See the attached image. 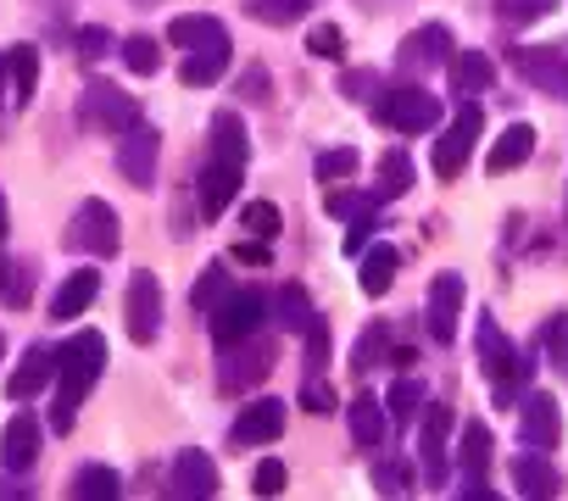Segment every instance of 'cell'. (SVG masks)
Listing matches in <instances>:
<instances>
[{
	"label": "cell",
	"instance_id": "cell-1",
	"mask_svg": "<svg viewBox=\"0 0 568 501\" xmlns=\"http://www.w3.org/2000/svg\"><path fill=\"white\" fill-rule=\"evenodd\" d=\"M101 374H106V335H95V329H84V335H73L62 351H57V407H51V429L57 434H68L73 423H79V407H84V396L101 385Z\"/></svg>",
	"mask_w": 568,
	"mask_h": 501
},
{
	"label": "cell",
	"instance_id": "cell-2",
	"mask_svg": "<svg viewBox=\"0 0 568 501\" xmlns=\"http://www.w3.org/2000/svg\"><path fill=\"white\" fill-rule=\"evenodd\" d=\"M479 362H485V379H490L496 407H507V401H518V396H524L529 368H524L518 346L496 329V318H490V313H479Z\"/></svg>",
	"mask_w": 568,
	"mask_h": 501
},
{
	"label": "cell",
	"instance_id": "cell-3",
	"mask_svg": "<svg viewBox=\"0 0 568 501\" xmlns=\"http://www.w3.org/2000/svg\"><path fill=\"white\" fill-rule=\"evenodd\" d=\"M368 106H374V117H379L385 129H396V134H429V129L440 123V101H435L429 90H418V84L379 90Z\"/></svg>",
	"mask_w": 568,
	"mask_h": 501
},
{
	"label": "cell",
	"instance_id": "cell-4",
	"mask_svg": "<svg viewBox=\"0 0 568 501\" xmlns=\"http://www.w3.org/2000/svg\"><path fill=\"white\" fill-rule=\"evenodd\" d=\"M68 245H73V250H90V257H118V250H123V217L95 195V201H84V206L73 212Z\"/></svg>",
	"mask_w": 568,
	"mask_h": 501
},
{
	"label": "cell",
	"instance_id": "cell-5",
	"mask_svg": "<svg viewBox=\"0 0 568 501\" xmlns=\"http://www.w3.org/2000/svg\"><path fill=\"white\" fill-rule=\"evenodd\" d=\"M452 429H457V412L446 401H424V418H418V462H424V484H446L452 479Z\"/></svg>",
	"mask_w": 568,
	"mask_h": 501
},
{
	"label": "cell",
	"instance_id": "cell-6",
	"mask_svg": "<svg viewBox=\"0 0 568 501\" xmlns=\"http://www.w3.org/2000/svg\"><path fill=\"white\" fill-rule=\"evenodd\" d=\"M79 112H84V123L90 129H101V134H123V129H134L140 123V101L134 95H123L118 84H84V95H79Z\"/></svg>",
	"mask_w": 568,
	"mask_h": 501
},
{
	"label": "cell",
	"instance_id": "cell-7",
	"mask_svg": "<svg viewBox=\"0 0 568 501\" xmlns=\"http://www.w3.org/2000/svg\"><path fill=\"white\" fill-rule=\"evenodd\" d=\"M479 129H485V112L479 106H457V117H452V129L440 134V145H435V178H457L463 167H468V156H474V145H479Z\"/></svg>",
	"mask_w": 568,
	"mask_h": 501
},
{
	"label": "cell",
	"instance_id": "cell-8",
	"mask_svg": "<svg viewBox=\"0 0 568 501\" xmlns=\"http://www.w3.org/2000/svg\"><path fill=\"white\" fill-rule=\"evenodd\" d=\"M229 62H234V45H229V29L223 23H212L190 51H184V68H179V79L190 84V90H206V84H217L223 73H229Z\"/></svg>",
	"mask_w": 568,
	"mask_h": 501
},
{
	"label": "cell",
	"instance_id": "cell-9",
	"mask_svg": "<svg viewBox=\"0 0 568 501\" xmlns=\"http://www.w3.org/2000/svg\"><path fill=\"white\" fill-rule=\"evenodd\" d=\"M262 318H267V301H262L256 290H229V296L212 307V340H217V351L234 346V340H245V335H256Z\"/></svg>",
	"mask_w": 568,
	"mask_h": 501
},
{
	"label": "cell",
	"instance_id": "cell-10",
	"mask_svg": "<svg viewBox=\"0 0 568 501\" xmlns=\"http://www.w3.org/2000/svg\"><path fill=\"white\" fill-rule=\"evenodd\" d=\"M156 151H162V134L140 117L134 129H123L118 134V151H112V162H118V173L129 178V184H140V190H151V178H156Z\"/></svg>",
	"mask_w": 568,
	"mask_h": 501
},
{
	"label": "cell",
	"instance_id": "cell-11",
	"mask_svg": "<svg viewBox=\"0 0 568 501\" xmlns=\"http://www.w3.org/2000/svg\"><path fill=\"white\" fill-rule=\"evenodd\" d=\"M123 324H129V340H134V346H151V340H156V329H162V285H156L151 268H134Z\"/></svg>",
	"mask_w": 568,
	"mask_h": 501
},
{
	"label": "cell",
	"instance_id": "cell-12",
	"mask_svg": "<svg viewBox=\"0 0 568 501\" xmlns=\"http://www.w3.org/2000/svg\"><path fill=\"white\" fill-rule=\"evenodd\" d=\"M267 368H273V340H267L262 329H256V335H245V340H234V346H223V362H217L223 390L256 385V379H267Z\"/></svg>",
	"mask_w": 568,
	"mask_h": 501
},
{
	"label": "cell",
	"instance_id": "cell-13",
	"mask_svg": "<svg viewBox=\"0 0 568 501\" xmlns=\"http://www.w3.org/2000/svg\"><path fill=\"white\" fill-rule=\"evenodd\" d=\"M424 324H429V340L435 346H452L457 340V324H463V274H435Z\"/></svg>",
	"mask_w": 568,
	"mask_h": 501
},
{
	"label": "cell",
	"instance_id": "cell-14",
	"mask_svg": "<svg viewBox=\"0 0 568 501\" xmlns=\"http://www.w3.org/2000/svg\"><path fill=\"white\" fill-rule=\"evenodd\" d=\"M518 434L540 451H551L562 440V412H557V396L551 390H524L518 396Z\"/></svg>",
	"mask_w": 568,
	"mask_h": 501
},
{
	"label": "cell",
	"instance_id": "cell-15",
	"mask_svg": "<svg viewBox=\"0 0 568 501\" xmlns=\"http://www.w3.org/2000/svg\"><path fill=\"white\" fill-rule=\"evenodd\" d=\"M240 178L245 167L240 162H223V156H206L201 173H195V195H201V217H223L229 201L240 195Z\"/></svg>",
	"mask_w": 568,
	"mask_h": 501
},
{
	"label": "cell",
	"instance_id": "cell-16",
	"mask_svg": "<svg viewBox=\"0 0 568 501\" xmlns=\"http://www.w3.org/2000/svg\"><path fill=\"white\" fill-rule=\"evenodd\" d=\"M284 401H273V396H262V401H251L240 418H234V429H229V440L234 446H273L278 434H284Z\"/></svg>",
	"mask_w": 568,
	"mask_h": 501
},
{
	"label": "cell",
	"instance_id": "cell-17",
	"mask_svg": "<svg viewBox=\"0 0 568 501\" xmlns=\"http://www.w3.org/2000/svg\"><path fill=\"white\" fill-rule=\"evenodd\" d=\"M396 62H402V73H424V68H446V62H452V34H446L440 23H424L418 34H407V40H402V51H396Z\"/></svg>",
	"mask_w": 568,
	"mask_h": 501
},
{
	"label": "cell",
	"instance_id": "cell-18",
	"mask_svg": "<svg viewBox=\"0 0 568 501\" xmlns=\"http://www.w3.org/2000/svg\"><path fill=\"white\" fill-rule=\"evenodd\" d=\"M168 495H217V468L206 451H179L173 457V473H168Z\"/></svg>",
	"mask_w": 568,
	"mask_h": 501
},
{
	"label": "cell",
	"instance_id": "cell-19",
	"mask_svg": "<svg viewBox=\"0 0 568 501\" xmlns=\"http://www.w3.org/2000/svg\"><path fill=\"white\" fill-rule=\"evenodd\" d=\"M446 73H452V95L457 101H474V95H485L490 84H496V62L485 57V51H452V62H446Z\"/></svg>",
	"mask_w": 568,
	"mask_h": 501
},
{
	"label": "cell",
	"instance_id": "cell-20",
	"mask_svg": "<svg viewBox=\"0 0 568 501\" xmlns=\"http://www.w3.org/2000/svg\"><path fill=\"white\" fill-rule=\"evenodd\" d=\"M95 296H101V274H95V268H73V274L62 279L57 301H51V318H57V324H73V318L90 313Z\"/></svg>",
	"mask_w": 568,
	"mask_h": 501
},
{
	"label": "cell",
	"instance_id": "cell-21",
	"mask_svg": "<svg viewBox=\"0 0 568 501\" xmlns=\"http://www.w3.org/2000/svg\"><path fill=\"white\" fill-rule=\"evenodd\" d=\"M51 374H57V351L51 346H29L23 362H18V374L7 379V396L12 401H29V396H40L51 385Z\"/></svg>",
	"mask_w": 568,
	"mask_h": 501
},
{
	"label": "cell",
	"instance_id": "cell-22",
	"mask_svg": "<svg viewBox=\"0 0 568 501\" xmlns=\"http://www.w3.org/2000/svg\"><path fill=\"white\" fill-rule=\"evenodd\" d=\"M352 440L363 446V451H374V446H385V434H390V412H385V401L374 396V390H363V396H352Z\"/></svg>",
	"mask_w": 568,
	"mask_h": 501
},
{
	"label": "cell",
	"instance_id": "cell-23",
	"mask_svg": "<svg viewBox=\"0 0 568 501\" xmlns=\"http://www.w3.org/2000/svg\"><path fill=\"white\" fill-rule=\"evenodd\" d=\"M513 484H518V495H557L562 473L551 468V457H540V446H529L513 457Z\"/></svg>",
	"mask_w": 568,
	"mask_h": 501
},
{
	"label": "cell",
	"instance_id": "cell-24",
	"mask_svg": "<svg viewBox=\"0 0 568 501\" xmlns=\"http://www.w3.org/2000/svg\"><path fill=\"white\" fill-rule=\"evenodd\" d=\"M0 462H7L12 473H18V468H34V462H40V418L18 412V418L7 423V440H0Z\"/></svg>",
	"mask_w": 568,
	"mask_h": 501
},
{
	"label": "cell",
	"instance_id": "cell-25",
	"mask_svg": "<svg viewBox=\"0 0 568 501\" xmlns=\"http://www.w3.org/2000/svg\"><path fill=\"white\" fill-rule=\"evenodd\" d=\"M34 90H40V51L34 45H12L7 51V95H12V106L23 112L34 101Z\"/></svg>",
	"mask_w": 568,
	"mask_h": 501
},
{
	"label": "cell",
	"instance_id": "cell-26",
	"mask_svg": "<svg viewBox=\"0 0 568 501\" xmlns=\"http://www.w3.org/2000/svg\"><path fill=\"white\" fill-rule=\"evenodd\" d=\"M490 457H496L490 423L468 418V423H463V434H457V462H463V473H468V479H485V473H490Z\"/></svg>",
	"mask_w": 568,
	"mask_h": 501
},
{
	"label": "cell",
	"instance_id": "cell-27",
	"mask_svg": "<svg viewBox=\"0 0 568 501\" xmlns=\"http://www.w3.org/2000/svg\"><path fill=\"white\" fill-rule=\"evenodd\" d=\"M529 151H535V129H529V123H513V129H501V140L490 145L485 167H490V173H513V167L529 162Z\"/></svg>",
	"mask_w": 568,
	"mask_h": 501
},
{
	"label": "cell",
	"instance_id": "cell-28",
	"mask_svg": "<svg viewBox=\"0 0 568 501\" xmlns=\"http://www.w3.org/2000/svg\"><path fill=\"white\" fill-rule=\"evenodd\" d=\"M396 268H402V257H396V245H385V239H374V250H363V296H385L390 285H396Z\"/></svg>",
	"mask_w": 568,
	"mask_h": 501
},
{
	"label": "cell",
	"instance_id": "cell-29",
	"mask_svg": "<svg viewBox=\"0 0 568 501\" xmlns=\"http://www.w3.org/2000/svg\"><path fill=\"white\" fill-rule=\"evenodd\" d=\"M513 62H518V73L524 79H535V84H557V90H568V62L562 57H551V51H513Z\"/></svg>",
	"mask_w": 568,
	"mask_h": 501
},
{
	"label": "cell",
	"instance_id": "cell-30",
	"mask_svg": "<svg viewBox=\"0 0 568 501\" xmlns=\"http://www.w3.org/2000/svg\"><path fill=\"white\" fill-rule=\"evenodd\" d=\"M118 490H123V479H118L106 462H90V468L73 473V495H79V501H112Z\"/></svg>",
	"mask_w": 568,
	"mask_h": 501
},
{
	"label": "cell",
	"instance_id": "cell-31",
	"mask_svg": "<svg viewBox=\"0 0 568 501\" xmlns=\"http://www.w3.org/2000/svg\"><path fill=\"white\" fill-rule=\"evenodd\" d=\"M273 307H278V329H291V335H307V324H313V318H318V313H313V301H307V290H302V285H284V290H278V301H273Z\"/></svg>",
	"mask_w": 568,
	"mask_h": 501
},
{
	"label": "cell",
	"instance_id": "cell-32",
	"mask_svg": "<svg viewBox=\"0 0 568 501\" xmlns=\"http://www.w3.org/2000/svg\"><path fill=\"white\" fill-rule=\"evenodd\" d=\"M307 12H313V0H245V18L273 23V29L296 23V18H307Z\"/></svg>",
	"mask_w": 568,
	"mask_h": 501
},
{
	"label": "cell",
	"instance_id": "cell-33",
	"mask_svg": "<svg viewBox=\"0 0 568 501\" xmlns=\"http://www.w3.org/2000/svg\"><path fill=\"white\" fill-rule=\"evenodd\" d=\"M407 184H413V162H407V151H385L374 195H379V201H390V195H407Z\"/></svg>",
	"mask_w": 568,
	"mask_h": 501
},
{
	"label": "cell",
	"instance_id": "cell-34",
	"mask_svg": "<svg viewBox=\"0 0 568 501\" xmlns=\"http://www.w3.org/2000/svg\"><path fill=\"white\" fill-rule=\"evenodd\" d=\"M424 401H429V396H424V379L402 374V379L390 385V396H385V412H390V418H418Z\"/></svg>",
	"mask_w": 568,
	"mask_h": 501
},
{
	"label": "cell",
	"instance_id": "cell-35",
	"mask_svg": "<svg viewBox=\"0 0 568 501\" xmlns=\"http://www.w3.org/2000/svg\"><path fill=\"white\" fill-rule=\"evenodd\" d=\"M123 68L140 73V79H151V73L162 68V45H156L151 34H129V40H123Z\"/></svg>",
	"mask_w": 568,
	"mask_h": 501
},
{
	"label": "cell",
	"instance_id": "cell-36",
	"mask_svg": "<svg viewBox=\"0 0 568 501\" xmlns=\"http://www.w3.org/2000/svg\"><path fill=\"white\" fill-rule=\"evenodd\" d=\"M357 151L352 145H329V151H318V162H313V173H318V184H335V178H352L357 173Z\"/></svg>",
	"mask_w": 568,
	"mask_h": 501
},
{
	"label": "cell",
	"instance_id": "cell-37",
	"mask_svg": "<svg viewBox=\"0 0 568 501\" xmlns=\"http://www.w3.org/2000/svg\"><path fill=\"white\" fill-rule=\"evenodd\" d=\"M223 296H229V274H223V263H212V268L190 285V307H195V313H212Z\"/></svg>",
	"mask_w": 568,
	"mask_h": 501
},
{
	"label": "cell",
	"instance_id": "cell-38",
	"mask_svg": "<svg viewBox=\"0 0 568 501\" xmlns=\"http://www.w3.org/2000/svg\"><path fill=\"white\" fill-rule=\"evenodd\" d=\"M240 228H245L251 239H273V234H278V206H273V201H245V206H240Z\"/></svg>",
	"mask_w": 568,
	"mask_h": 501
},
{
	"label": "cell",
	"instance_id": "cell-39",
	"mask_svg": "<svg viewBox=\"0 0 568 501\" xmlns=\"http://www.w3.org/2000/svg\"><path fill=\"white\" fill-rule=\"evenodd\" d=\"M385 351H390V324H374V329L357 340L352 368H357V374H368V368H379V362H385Z\"/></svg>",
	"mask_w": 568,
	"mask_h": 501
},
{
	"label": "cell",
	"instance_id": "cell-40",
	"mask_svg": "<svg viewBox=\"0 0 568 501\" xmlns=\"http://www.w3.org/2000/svg\"><path fill=\"white\" fill-rule=\"evenodd\" d=\"M490 7H496V18L501 23H535V18H546V12H557V0H490Z\"/></svg>",
	"mask_w": 568,
	"mask_h": 501
},
{
	"label": "cell",
	"instance_id": "cell-41",
	"mask_svg": "<svg viewBox=\"0 0 568 501\" xmlns=\"http://www.w3.org/2000/svg\"><path fill=\"white\" fill-rule=\"evenodd\" d=\"M329 351H335V335H329L324 318H313V324H307V374H324Z\"/></svg>",
	"mask_w": 568,
	"mask_h": 501
},
{
	"label": "cell",
	"instance_id": "cell-42",
	"mask_svg": "<svg viewBox=\"0 0 568 501\" xmlns=\"http://www.w3.org/2000/svg\"><path fill=\"white\" fill-rule=\"evenodd\" d=\"M307 51H313V57H329V62H341V57H346V34H341L335 23H318V29L307 34Z\"/></svg>",
	"mask_w": 568,
	"mask_h": 501
},
{
	"label": "cell",
	"instance_id": "cell-43",
	"mask_svg": "<svg viewBox=\"0 0 568 501\" xmlns=\"http://www.w3.org/2000/svg\"><path fill=\"white\" fill-rule=\"evenodd\" d=\"M302 407H307V412H335V385H324V374H307Z\"/></svg>",
	"mask_w": 568,
	"mask_h": 501
},
{
	"label": "cell",
	"instance_id": "cell-44",
	"mask_svg": "<svg viewBox=\"0 0 568 501\" xmlns=\"http://www.w3.org/2000/svg\"><path fill=\"white\" fill-rule=\"evenodd\" d=\"M284 479H291V468H284V462H256L251 490H256V495H278V490H284Z\"/></svg>",
	"mask_w": 568,
	"mask_h": 501
},
{
	"label": "cell",
	"instance_id": "cell-45",
	"mask_svg": "<svg viewBox=\"0 0 568 501\" xmlns=\"http://www.w3.org/2000/svg\"><path fill=\"white\" fill-rule=\"evenodd\" d=\"M374 223H379V206H368V212H357V217H352V234H346V250H352V257H363V250H368Z\"/></svg>",
	"mask_w": 568,
	"mask_h": 501
},
{
	"label": "cell",
	"instance_id": "cell-46",
	"mask_svg": "<svg viewBox=\"0 0 568 501\" xmlns=\"http://www.w3.org/2000/svg\"><path fill=\"white\" fill-rule=\"evenodd\" d=\"M212 23H217V18H173V29H168V40L190 51V45H195V40H201V34L212 29Z\"/></svg>",
	"mask_w": 568,
	"mask_h": 501
},
{
	"label": "cell",
	"instance_id": "cell-47",
	"mask_svg": "<svg viewBox=\"0 0 568 501\" xmlns=\"http://www.w3.org/2000/svg\"><path fill=\"white\" fill-rule=\"evenodd\" d=\"M112 45H118L112 29H79V57H84V62H101Z\"/></svg>",
	"mask_w": 568,
	"mask_h": 501
},
{
	"label": "cell",
	"instance_id": "cell-48",
	"mask_svg": "<svg viewBox=\"0 0 568 501\" xmlns=\"http://www.w3.org/2000/svg\"><path fill=\"white\" fill-rule=\"evenodd\" d=\"M324 206H329L335 217H357V212L379 206V195H324Z\"/></svg>",
	"mask_w": 568,
	"mask_h": 501
},
{
	"label": "cell",
	"instance_id": "cell-49",
	"mask_svg": "<svg viewBox=\"0 0 568 501\" xmlns=\"http://www.w3.org/2000/svg\"><path fill=\"white\" fill-rule=\"evenodd\" d=\"M402 479H407V468H402V457H390V462H379V490H402Z\"/></svg>",
	"mask_w": 568,
	"mask_h": 501
},
{
	"label": "cell",
	"instance_id": "cell-50",
	"mask_svg": "<svg viewBox=\"0 0 568 501\" xmlns=\"http://www.w3.org/2000/svg\"><path fill=\"white\" fill-rule=\"evenodd\" d=\"M245 95H256V101L267 95V73H262V68H251V73H245Z\"/></svg>",
	"mask_w": 568,
	"mask_h": 501
},
{
	"label": "cell",
	"instance_id": "cell-51",
	"mask_svg": "<svg viewBox=\"0 0 568 501\" xmlns=\"http://www.w3.org/2000/svg\"><path fill=\"white\" fill-rule=\"evenodd\" d=\"M240 263H267V245H234Z\"/></svg>",
	"mask_w": 568,
	"mask_h": 501
},
{
	"label": "cell",
	"instance_id": "cell-52",
	"mask_svg": "<svg viewBox=\"0 0 568 501\" xmlns=\"http://www.w3.org/2000/svg\"><path fill=\"white\" fill-rule=\"evenodd\" d=\"M0 84H7V51H0Z\"/></svg>",
	"mask_w": 568,
	"mask_h": 501
}]
</instances>
